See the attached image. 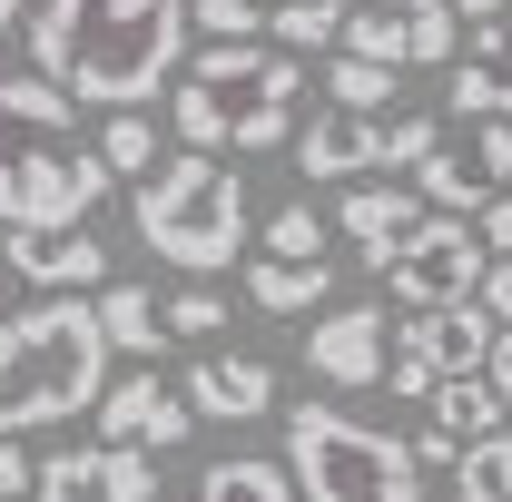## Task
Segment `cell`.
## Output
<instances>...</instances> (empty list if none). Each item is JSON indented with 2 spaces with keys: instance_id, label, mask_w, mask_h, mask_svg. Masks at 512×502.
I'll use <instances>...</instances> for the list:
<instances>
[{
  "instance_id": "cell-6",
  "label": "cell",
  "mask_w": 512,
  "mask_h": 502,
  "mask_svg": "<svg viewBox=\"0 0 512 502\" xmlns=\"http://www.w3.org/2000/svg\"><path fill=\"white\" fill-rule=\"evenodd\" d=\"M286 473H296V502H414V443L375 434L345 404H296Z\"/></svg>"
},
{
  "instance_id": "cell-32",
  "label": "cell",
  "mask_w": 512,
  "mask_h": 502,
  "mask_svg": "<svg viewBox=\"0 0 512 502\" xmlns=\"http://www.w3.org/2000/svg\"><path fill=\"white\" fill-rule=\"evenodd\" d=\"M453 453H463V443H453L444 424H424V434H414V473H453Z\"/></svg>"
},
{
  "instance_id": "cell-18",
  "label": "cell",
  "mask_w": 512,
  "mask_h": 502,
  "mask_svg": "<svg viewBox=\"0 0 512 502\" xmlns=\"http://www.w3.org/2000/svg\"><path fill=\"white\" fill-rule=\"evenodd\" d=\"M99 325H109V355H148L158 365V345H168V306L148 286H99Z\"/></svg>"
},
{
  "instance_id": "cell-34",
  "label": "cell",
  "mask_w": 512,
  "mask_h": 502,
  "mask_svg": "<svg viewBox=\"0 0 512 502\" xmlns=\"http://www.w3.org/2000/svg\"><path fill=\"white\" fill-rule=\"evenodd\" d=\"M30 493V463H20V434H0V502Z\"/></svg>"
},
{
  "instance_id": "cell-25",
  "label": "cell",
  "mask_w": 512,
  "mask_h": 502,
  "mask_svg": "<svg viewBox=\"0 0 512 502\" xmlns=\"http://www.w3.org/2000/svg\"><path fill=\"white\" fill-rule=\"evenodd\" d=\"M325 99H335V109H394V60L335 50V60H325Z\"/></svg>"
},
{
  "instance_id": "cell-1",
  "label": "cell",
  "mask_w": 512,
  "mask_h": 502,
  "mask_svg": "<svg viewBox=\"0 0 512 502\" xmlns=\"http://www.w3.org/2000/svg\"><path fill=\"white\" fill-rule=\"evenodd\" d=\"M188 0H40L30 10V60L89 109H148L188 69Z\"/></svg>"
},
{
  "instance_id": "cell-13",
  "label": "cell",
  "mask_w": 512,
  "mask_h": 502,
  "mask_svg": "<svg viewBox=\"0 0 512 502\" xmlns=\"http://www.w3.org/2000/svg\"><path fill=\"white\" fill-rule=\"evenodd\" d=\"M178 394L197 424H256V414H276V365L266 355H197Z\"/></svg>"
},
{
  "instance_id": "cell-20",
  "label": "cell",
  "mask_w": 512,
  "mask_h": 502,
  "mask_svg": "<svg viewBox=\"0 0 512 502\" xmlns=\"http://www.w3.org/2000/svg\"><path fill=\"white\" fill-rule=\"evenodd\" d=\"M404 178H414V197H424V207H453V217H473V207L493 197V178H483L473 158H453L444 138H434V148H424V158H414Z\"/></svg>"
},
{
  "instance_id": "cell-35",
  "label": "cell",
  "mask_w": 512,
  "mask_h": 502,
  "mask_svg": "<svg viewBox=\"0 0 512 502\" xmlns=\"http://www.w3.org/2000/svg\"><path fill=\"white\" fill-rule=\"evenodd\" d=\"M483 375H493V384L512 394V325H493V355H483Z\"/></svg>"
},
{
  "instance_id": "cell-24",
  "label": "cell",
  "mask_w": 512,
  "mask_h": 502,
  "mask_svg": "<svg viewBox=\"0 0 512 502\" xmlns=\"http://www.w3.org/2000/svg\"><path fill=\"white\" fill-rule=\"evenodd\" d=\"M453 502H512V434H473L453 453Z\"/></svg>"
},
{
  "instance_id": "cell-9",
  "label": "cell",
  "mask_w": 512,
  "mask_h": 502,
  "mask_svg": "<svg viewBox=\"0 0 512 502\" xmlns=\"http://www.w3.org/2000/svg\"><path fill=\"white\" fill-rule=\"evenodd\" d=\"M384 335H394L384 306H325L306 325V375L335 384V394H365V384H384V355H394Z\"/></svg>"
},
{
  "instance_id": "cell-8",
  "label": "cell",
  "mask_w": 512,
  "mask_h": 502,
  "mask_svg": "<svg viewBox=\"0 0 512 502\" xmlns=\"http://www.w3.org/2000/svg\"><path fill=\"white\" fill-rule=\"evenodd\" d=\"M493 355V315H483V296H453V306H414V325L394 335V355H384V384L404 394V404H424L444 375H463V365H483Z\"/></svg>"
},
{
  "instance_id": "cell-3",
  "label": "cell",
  "mask_w": 512,
  "mask_h": 502,
  "mask_svg": "<svg viewBox=\"0 0 512 502\" xmlns=\"http://www.w3.org/2000/svg\"><path fill=\"white\" fill-rule=\"evenodd\" d=\"M109 384V325L99 296L40 286V306L0 315V434H50L79 424Z\"/></svg>"
},
{
  "instance_id": "cell-19",
  "label": "cell",
  "mask_w": 512,
  "mask_h": 502,
  "mask_svg": "<svg viewBox=\"0 0 512 502\" xmlns=\"http://www.w3.org/2000/svg\"><path fill=\"white\" fill-rule=\"evenodd\" d=\"M453 79H444V109L453 119H512V69L493 50H453Z\"/></svg>"
},
{
  "instance_id": "cell-23",
  "label": "cell",
  "mask_w": 512,
  "mask_h": 502,
  "mask_svg": "<svg viewBox=\"0 0 512 502\" xmlns=\"http://www.w3.org/2000/svg\"><path fill=\"white\" fill-rule=\"evenodd\" d=\"M266 40L296 50V60L306 50H335L345 40V0H266Z\"/></svg>"
},
{
  "instance_id": "cell-37",
  "label": "cell",
  "mask_w": 512,
  "mask_h": 502,
  "mask_svg": "<svg viewBox=\"0 0 512 502\" xmlns=\"http://www.w3.org/2000/svg\"><path fill=\"white\" fill-rule=\"evenodd\" d=\"M0 276H10V256H0Z\"/></svg>"
},
{
  "instance_id": "cell-11",
  "label": "cell",
  "mask_w": 512,
  "mask_h": 502,
  "mask_svg": "<svg viewBox=\"0 0 512 502\" xmlns=\"http://www.w3.org/2000/svg\"><path fill=\"white\" fill-rule=\"evenodd\" d=\"M30 493H40V502H158V473H148L138 443H89V453L40 463Z\"/></svg>"
},
{
  "instance_id": "cell-27",
  "label": "cell",
  "mask_w": 512,
  "mask_h": 502,
  "mask_svg": "<svg viewBox=\"0 0 512 502\" xmlns=\"http://www.w3.org/2000/svg\"><path fill=\"white\" fill-rule=\"evenodd\" d=\"M256 256H325V217L296 197V207H276L266 217V237H256Z\"/></svg>"
},
{
  "instance_id": "cell-38",
  "label": "cell",
  "mask_w": 512,
  "mask_h": 502,
  "mask_svg": "<svg viewBox=\"0 0 512 502\" xmlns=\"http://www.w3.org/2000/svg\"><path fill=\"white\" fill-rule=\"evenodd\" d=\"M414 502H424V493H414Z\"/></svg>"
},
{
  "instance_id": "cell-14",
  "label": "cell",
  "mask_w": 512,
  "mask_h": 502,
  "mask_svg": "<svg viewBox=\"0 0 512 502\" xmlns=\"http://www.w3.org/2000/svg\"><path fill=\"white\" fill-rule=\"evenodd\" d=\"M296 168L306 178H365V168H384V109H335L325 99L316 119L296 128Z\"/></svg>"
},
{
  "instance_id": "cell-22",
  "label": "cell",
  "mask_w": 512,
  "mask_h": 502,
  "mask_svg": "<svg viewBox=\"0 0 512 502\" xmlns=\"http://www.w3.org/2000/svg\"><path fill=\"white\" fill-rule=\"evenodd\" d=\"M197 502H296V473L237 453V463H207V473H197Z\"/></svg>"
},
{
  "instance_id": "cell-4",
  "label": "cell",
  "mask_w": 512,
  "mask_h": 502,
  "mask_svg": "<svg viewBox=\"0 0 512 502\" xmlns=\"http://www.w3.org/2000/svg\"><path fill=\"white\" fill-rule=\"evenodd\" d=\"M296 89H306V60L276 50V40H217L197 50L188 89H178V138L188 148H286L296 138Z\"/></svg>"
},
{
  "instance_id": "cell-30",
  "label": "cell",
  "mask_w": 512,
  "mask_h": 502,
  "mask_svg": "<svg viewBox=\"0 0 512 502\" xmlns=\"http://www.w3.org/2000/svg\"><path fill=\"white\" fill-rule=\"evenodd\" d=\"M473 128V168L483 178H512V119H463Z\"/></svg>"
},
{
  "instance_id": "cell-2",
  "label": "cell",
  "mask_w": 512,
  "mask_h": 502,
  "mask_svg": "<svg viewBox=\"0 0 512 502\" xmlns=\"http://www.w3.org/2000/svg\"><path fill=\"white\" fill-rule=\"evenodd\" d=\"M119 188L60 79H0V227H69Z\"/></svg>"
},
{
  "instance_id": "cell-12",
  "label": "cell",
  "mask_w": 512,
  "mask_h": 502,
  "mask_svg": "<svg viewBox=\"0 0 512 502\" xmlns=\"http://www.w3.org/2000/svg\"><path fill=\"white\" fill-rule=\"evenodd\" d=\"M0 256H10L20 286H109V247L89 237V217H69V227H10Z\"/></svg>"
},
{
  "instance_id": "cell-33",
  "label": "cell",
  "mask_w": 512,
  "mask_h": 502,
  "mask_svg": "<svg viewBox=\"0 0 512 502\" xmlns=\"http://www.w3.org/2000/svg\"><path fill=\"white\" fill-rule=\"evenodd\" d=\"M473 227H483V247L512 256V197H483V207H473Z\"/></svg>"
},
{
  "instance_id": "cell-5",
  "label": "cell",
  "mask_w": 512,
  "mask_h": 502,
  "mask_svg": "<svg viewBox=\"0 0 512 502\" xmlns=\"http://www.w3.org/2000/svg\"><path fill=\"white\" fill-rule=\"evenodd\" d=\"M247 168H227V148H178L148 168L138 188V247H158L178 276H217L247 247Z\"/></svg>"
},
{
  "instance_id": "cell-31",
  "label": "cell",
  "mask_w": 512,
  "mask_h": 502,
  "mask_svg": "<svg viewBox=\"0 0 512 502\" xmlns=\"http://www.w3.org/2000/svg\"><path fill=\"white\" fill-rule=\"evenodd\" d=\"M473 296H483V315H493V325H512V256H493V266H483V286H473Z\"/></svg>"
},
{
  "instance_id": "cell-17",
  "label": "cell",
  "mask_w": 512,
  "mask_h": 502,
  "mask_svg": "<svg viewBox=\"0 0 512 502\" xmlns=\"http://www.w3.org/2000/svg\"><path fill=\"white\" fill-rule=\"evenodd\" d=\"M503 384L483 375V365H463V375H444L434 384V394H424V414H434V424H444L453 443H473V434H503Z\"/></svg>"
},
{
  "instance_id": "cell-29",
  "label": "cell",
  "mask_w": 512,
  "mask_h": 502,
  "mask_svg": "<svg viewBox=\"0 0 512 502\" xmlns=\"http://www.w3.org/2000/svg\"><path fill=\"white\" fill-rule=\"evenodd\" d=\"M217 325H227V306H217L207 286H188V296H168V335H178V345H207Z\"/></svg>"
},
{
  "instance_id": "cell-15",
  "label": "cell",
  "mask_w": 512,
  "mask_h": 502,
  "mask_svg": "<svg viewBox=\"0 0 512 502\" xmlns=\"http://www.w3.org/2000/svg\"><path fill=\"white\" fill-rule=\"evenodd\" d=\"M414 217H424L414 178H355V188H345V207H335V227L355 237V256H365V266H384V256H394V237H404Z\"/></svg>"
},
{
  "instance_id": "cell-28",
  "label": "cell",
  "mask_w": 512,
  "mask_h": 502,
  "mask_svg": "<svg viewBox=\"0 0 512 502\" xmlns=\"http://www.w3.org/2000/svg\"><path fill=\"white\" fill-rule=\"evenodd\" d=\"M188 20L207 40H256L266 30V0H188Z\"/></svg>"
},
{
  "instance_id": "cell-26",
  "label": "cell",
  "mask_w": 512,
  "mask_h": 502,
  "mask_svg": "<svg viewBox=\"0 0 512 502\" xmlns=\"http://www.w3.org/2000/svg\"><path fill=\"white\" fill-rule=\"evenodd\" d=\"M99 158H109V178H138V168H158V128L138 119V109H109V128H99Z\"/></svg>"
},
{
  "instance_id": "cell-16",
  "label": "cell",
  "mask_w": 512,
  "mask_h": 502,
  "mask_svg": "<svg viewBox=\"0 0 512 502\" xmlns=\"http://www.w3.org/2000/svg\"><path fill=\"white\" fill-rule=\"evenodd\" d=\"M247 296L266 315H316L335 306V266L325 256H247Z\"/></svg>"
},
{
  "instance_id": "cell-7",
  "label": "cell",
  "mask_w": 512,
  "mask_h": 502,
  "mask_svg": "<svg viewBox=\"0 0 512 502\" xmlns=\"http://www.w3.org/2000/svg\"><path fill=\"white\" fill-rule=\"evenodd\" d=\"M483 266H493V247H483V227L473 217H453V207H424L404 237H394V256H384V276H394V306H453V296H473L483 286Z\"/></svg>"
},
{
  "instance_id": "cell-21",
  "label": "cell",
  "mask_w": 512,
  "mask_h": 502,
  "mask_svg": "<svg viewBox=\"0 0 512 502\" xmlns=\"http://www.w3.org/2000/svg\"><path fill=\"white\" fill-rule=\"evenodd\" d=\"M335 50H355V60H414V20H404V0H345V40Z\"/></svg>"
},
{
  "instance_id": "cell-36",
  "label": "cell",
  "mask_w": 512,
  "mask_h": 502,
  "mask_svg": "<svg viewBox=\"0 0 512 502\" xmlns=\"http://www.w3.org/2000/svg\"><path fill=\"white\" fill-rule=\"evenodd\" d=\"M10 20H20V0H0V30H10Z\"/></svg>"
},
{
  "instance_id": "cell-10",
  "label": "cell",
  "mask_w": 512,
  "mask_h": 502,
  "mask_svg": "<svg viewBox=\"0 0 512 502\" xmlns=\"http://www.w3.org/2000/svg\"><path fill=\"white\" fill-rule=\"evenodd\" d=\"M99 443H138V453H178V443L197 434V414H188V394L178 384H158V375H128V384H99Z\"/></svg>"
}]
</instances>
